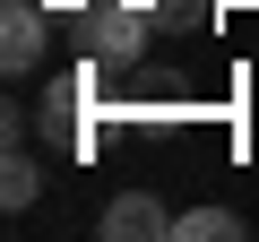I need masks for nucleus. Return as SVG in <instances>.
<instances>
[{
  "instance_id": "obj_5",
  "label": "nucleus",
  "mask_w": 259,
  "mask_h": 242,
  "mask_svg": "<svg viewBox=\"0 0 259 242\" xmlns=\"http://www.w3.org/2000/svg\"><path fill=\"white\" fill-rule=\"evenodd\" d=\"M173 242H242V216L233 208H190V216H173Z\"/></svg>"
},
{
  "instance_id": "obj_4",
  "label": "nucleus",
  "mask_w": 259,
  "mask_h": 242,
  "mask_svg": "<svg viewBox=\"0 0 259 242\" xmlns=\"http://www.w3.org/2000/svg\"><path fill=\"white\" fill-rule=\"evenodd\" d=\"M182 104H190V78H182V69H139V78H130V112H156V121H164V112H182Z\"/></svg>"
},
{
  "instance_id": "obj_1",
  "label": "nucleus",
  "mask_w": 259,
  "mask_h": 242,
  "mask_svg": "<svg viewBox=\"0 0 259 242\" xmlns=\"http://www.w3.org/2000/svg\"><path fill=\"white\" fill-rule=\"evenodd\" d=\"M147 26H156L147 0H87V9H78V44L104 69H139L147 61Z\"/></svg>"
},
{
  "instance_id": "obj_8",
  "label": "nucleus",
  "mask_w": 259,
  "mask_h": 242,
  "mask_svg": "<svg viewBox=\"0 0 259 242\" xmlns=\"http://www.w3.org/2000/svg\"><path fill=\"white\" fill-rule=\"evenodd\" d=\"M44 9H52V0H44Z\"/></svg>"
},
{
  "instance_id": "obj_3",
  "label": "nucleus",
  "mask_w": 259,
  "mask_h": 242,
  "mask_svg": "<svg viewBox=\"0 0 259 242\" xmlns=\"http://www.w3.org/2000/svg\"><path fill=\"white\" fill-rule=\"evenodd\" d=\"M173 233V216L147 199V190H121L112 208H104V242H164Z\"/></svg>"
},
{
  "instance_id": "obj_6",
  "label": "nucleus",
  "mask_w": 259,
  "mask_h": 242,
  "mask_svg": "<svg viewBox=\"0 0 259 242\" xmlns=\"http://www.w3.org/2000/svg\"><path fill=\"white\" fill-rule=\"evenodd\" d=\"M35 190H44V165H35L26 147H9V165H0V199H9V208H35Z\"/></svg>"
},
{
  "instance_id": "obj_2",
  "label": "nucleus",
  "mask_w": 259,
  "mask_h": 242,
  "mask_svg": "<svg viewBox=\"0 0 259 242\" xmlns=\"http://www.w3.org/2000/svg\"><path fill=\"white\" fill-rule=\"evenodd\" d=\"M44 35H52V9H44V0H9V18H0V69L26 78L44 61Z\"/></svg>"
},
{
  "instance_id": "obj_7",
  "label": "nucleus",
  "mask_w": 259,
  "mask_h": 242,
  "mask_svg": "<svg viewBox=\"0 0 259 242\" xmlns=\"http://www.w3.org/2000/svg\"><path fill=\"white\" fill-rule=\"evenodd\" d=\"M156 18H207V0H147Z\"/></svg>"
}]
</instances>
